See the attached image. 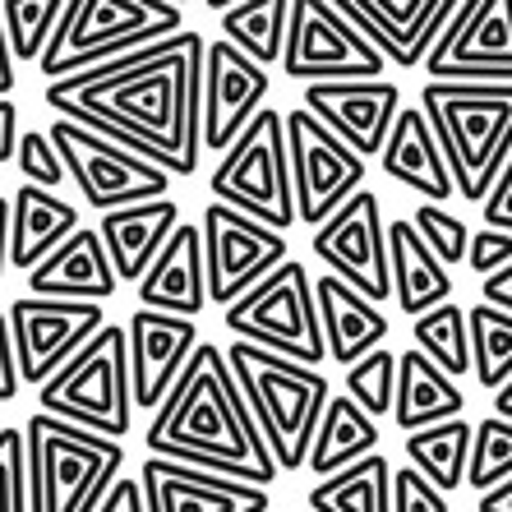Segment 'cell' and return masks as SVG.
Instances as JSON below:
<instances>
[{"mask_svg":"<svg viewBox=\"0 0 512 512\" xmlns=\"http://www.w3.org/2000/svg\"><path fill=\"white\" fill-rule=\"evenodd\" d=\"M208 250H203V227L185 222L153 263V273L139 282V310L180 314V319H199L208 305Z\"/></svg>","mask_w":512,"mask_h":512,"instance_id":"cell-24","label":"cell"},{"mask_svg":"<svg viewBox=\"0 0 512 512\" xmlns=\"http://www.w3.org/2000/svg\"><path fill=\"white\" fill-rule=\"evenodd\" d=\"M14 167H19L24 185H37V190H56L60 194V185L70 180V171H65V157H60L51 130H28L24 143H19Z\"/></svg>","mask_w":512,"mask_h":512,"instance_id":"cell-41","label":"cell"},{"mask_svg":"<svg viewBox=\"0 0 512 512\" xmlns=\"http://www.w3.org/2000/svg\"><path fill=\"white\" fill-rule=\"evenodd\" d=\"M0 88H5V97L14 93V51L0 47Z\"/></svg>","mask_w":512,"mask_h":512,"instance_id":"cell-49","label":"cell"},{"mask_svg":"<svg viewBox=\"0 0 512 512\" xmlns=\"http://www.w3.org/2000/svg\"><path fill=\"white\" fill-rule=\"evenodd\" d=\"M508 480H512V425L499 416H485L476 425V453H471V476H466V485L485 499V494H494V489L508 485Z\"/></svg>","mask_w":512,"mask_h":512,"instance_id":"cell-38","label":"cell"},{"mask_svg":"<svg viewBox=\"0 0 512 512\" xmlns=\"http://www.w3.org/2000/svg\"><path fill=\"white\" fill-rule=\"evenodd\" d=\"M148 512H273V494L231 476H213L203 466L148 457L139 466Z\"/></svg>","mask_w":512,"mask_h":512,"instance_id":"cell-21","label":"cell"},{"mask_svg":"<svg viewBox=\"0 0 512 512\" xmlns=\"http://www.w3.org/2000/svg\"><path fill=\"white\" fill-rule=\"evenodd\" d=\"M425 74L429 84H512V0H462Z\"/></svg>","mask_w":512,"mask_h":512,"instance_id":"cell-16","label":"cell"},{"mask_svg":"<svg viewBox=\"0 0 512 512\" xmlns=\"http://www.w3.org/2000/svg\"><path fill=\"white\" fill-rule=\"evenodd\" d=\"M305 111L328 125L346 148H356L365 162L383 157L388 139L402 116V88L388 79H351V84H310L305 88Z\"/></svg>","mask_w":512,"mask_h":512,"instance_id":"cell-19","label":"cell"},{"mask_svg":"<svg viewBox=\"0 0 512 512\" xmlns=\"http://www.w3.org/2000/svg\"><path fill=\"white\" fill-rule=\"evenodd\" d=\"M199 227L203 250H208V296L222 310H231L259 282H268L282 263H291V240L282 231L263 227L227 203H208Z\"/></svg>","mask_w":512,"mask_h":512,"instance_id":"cell-13","label":"cell"},{"mask_svg":"<svg viewBox=\"0 0 512 512\" xmlns=\"http://www.w3.org/2000/svg\"><path fill=\"white\" fill-rule=\"evenodd\" d=\"M273 512H282V508H273Z\"/></svg>","mask_w":512,"mask_h":512,"instance_id":"cell-51","label":"cell"},{"mask_svg":"<svg viewBox=\"0 0 512 512\" xmlns=\"http://www.w3.org/2000/svg\"><path fill=\"white\" fill-rule=\"evenodd\" d=\"M130 379H134V406L139 411H162L176 383L185 379L194 351H199V323L180 319V314H157V310H134L130 323Z\"/></svg>","mask_w":512,"mask_h":512,"instance_id":"cell-20","label":"cell"},{"mask_svg":"<svg viewBox=\"0 0 512 512\" xmlns=\"http://www.w3.org/2000/svg\"><path fill=\"white\" fill-rule=\"evenodd\" d=\"M203 60V37L185 28L157 47L47 84L42 102L171 176H194L203 157Z\"/></svg>","mask_w":512,"mask_h":512,"instance_id":"cell-1","label":"cell"},{"mask_svg":"<svg viewBox=\"0 0 512 512\" xmlns=\"http://www.w3.org/2000/svg\"><path fill=\"white\" fill-rule=\"evenodd\" d=\"M291 5L296 0H254V5H227L222 10V37L263 70L286 60V37H291Z\"/></svg>","mask_w":512,"mask_h":512,"instance_id":"cell-32","label":"cell"},{"mask_svg":"<svg viewBox=\"0 0 512 512\" xmlns=\"http://www.w3.org/2000/svg\"><path fill=\"white\" fill-rule=\"evenodd\" d=\"M471 351H476V383L499 393L503 383H512V314L494 310V305H471Z\"/></svg>","mask_w":512,"mask_h":512,"instance_id":"cell-36","label":"cell"},{"mask_svg":"<svg viewBox=\"0 0 512 512\" xmlns=\"http://www.w3.org/2000/svg\"><path fill=\"white\" fill-rule=\"evenodd\" d=\"M51 139H56L60 157H65V171L79 185L84 203H93L102 217L120 213V208H139V203L171 199V171L153 167L148 157L130 153L120 143L102 139L88 125H74V120L56 116Z\"/></svg>","mask_w":512,"mask_h":512,"instance_id":"cell-11","label":"cell"},{"mask_svg":"<svg viewBox=\"0 0 512 512\" xmlns=\"http://www.w3.org/2000/svg\"><path fill=\"white\" fill-rule=\"evenodd\" d=\"M143 443L153 457L203 466L213 476H231L259 489H268L277 476V457L263 439L245 393H240L227 346L213 342H203L194 351L190 370L176 383V393L162 402Z\"/></svg>","mask_w":512,"mask_h":512,"instance_id":"cell-2","label":"cell"},{"mask_svg":"<svg viewBox=\"0 0 512 512\" xmlns=\"http://www.w3.org/2000/svg\"><path fill=\"white\" fill-rule=\"evenodd\" d=\"M28 429V471H33V512H102L107 494L120 485L125 448L93 429L37 411Z\"/></svg>","mask_w":512,"mask_h":512,"instance_id":"cell-5","label":"cell"},{"mask_svg":"<svg viewBox=\"0 0 512 512\" xmlns=\"http://www.w3.org/2000/svg\"><path fill=\"white\" fill-rule=\"evenodd\" d=\"M180 19H185V10L167 5V0H74L70 19L60 24L56 42L37 70L47 84H60V79H74L102 60L130 56V51L157 47V42L185 33Z\"/></svg>","mask_w":512,"mask_h":512,"instance_id":"cell-6","label":"cell"},{"mask_svg":"<svg viewBox=\"0 0 512 512\" xmlns=\"http://www.w3.org/2000/svg\"><path fill=\"white\" fill-rule=\"evenodd\" d=\"M286 143H291V180H296L300 227L319 231L346 203L365 190V157L346 148L314 111H286Z\"/></svg>","mask_w":512,"mask_h":512,"instance_id":"cell-12","label":"cell"},{"mask_svg":"<svg viewBox=\"0 0 512 512\" xmlns=\"http://www.w3.org/2000/svg\"><path fill=\"white\" fill-rule=\"evenodd\" d=\"M485 227L489 231H508L512 236V162L503 167V176H499V185L489 190V199H485Z\"/></svg>","mask_w":512,"mask_h":512,"instance_id":"cell-44","label":"cell"},{"mask_svg":"<svg viewBox=\"0 0 512 512\" xmlns=\"http://www.w3.org/2000/svg\"><path fill=\"white\" fill-rule=\"evenodd\" d=\"M0 480H5V512H33V471H28V429H0Z\"/></svg>","mask_w":512,"mask_h":512,"instance_id":"cell-40","label":"cell"},{"mask_svg":"<svg viewBox=\"0 0 512 512\" xmlns=\"http://www.w3.org/2000/svg\"><path fill=\"white\" fill-rule=\"evenodd\" d=\"M180 227H185V222H180L176 199L139 203V208H120V213L97 217V231L107 240L116 277L120 282H134V286L153 273V263L162 259V250L171 245V236H176Z\"/></svg>","mask_w":512,"mask_h":512,"instance_id":"cell-26","label":"cell"},{"mask_svg":"<svg viewBox=\"0 0 512 512\" xmlns=\"http://www.w3.org/2000/svg\"><path fill=\"white\" fill-rule=\"evenodd\" d=\"M480 296H485V305L512 314V263L503 268V273H494V277H485V282H480Z\"/></svg>","mask_w":512,"mask_h":512,"instance_id":"cell-47","label":"cell"},{"mask_svg":"<svg viewBox=\"0 0 512 512\" xmlns=\"http://www.w3.org/2000/svg\"><path fill=\"white\" fill-rule=\"evenodd\" d=\"M5 328H10L14 342H19L24 383L42 393V388L107 328V310H102V305H79V300L19 296L5 305Z\"/></svg>","mask_w":512,"mask_h":512,"instance_id":"cell-14","label":"cell"},{"mask_svg":"<svg viewBox=\"0 0 512 512\" xmlns=\"http://www.w3.org/2000/svg\"><path fill=\"white\" fill-rule=\"evenodd\" d=\"M213 203H227L236 213L254 217L273 231H291L300 222L296 213V180H291V143H286V116L268 107L250 130L240 134L208 176Z\"/></svg>","mask_w":512,"mask_h":512,"instance_id":"cell-8","label":"cell"},{"mask_svg":"<svg viewBox=\"0 0 512 512\" xmlns=\"http://www.w3.org/2000/svg\"><path fill=\"white\" fill-rule=\"evenodd\" d=\"M420 111L439 134L457 194L485 208L512 162V84H425Z\"/></svg>","mask_w":512,"mask_h":512,"instance_id":"cell-4","label":"cell"},{"mask_svg":"<svg viewBox=\"0 0 512 512\" xmlns=\"http://www.w3.org/2000/svg\"><path fill=\"white\" fill-rule=\"evenodd\" d=\"M374 453H379V420H370L351 397L337 393L333 402H328L319 439H314L310 471L319 480H328V476L351 471L356 462H365V457H374Z\"/></svg>","mask_w":512,"mask_h":512,"instance_id":"cell-30","label":"cell"},{"mask_svg":"<svg viewBox=\"0 0 512 512\" xmlns=\"http://www.w3.org/2000/svg\"><path fill=\"white\" fill-rule=\"evenodd\" d=\"M319 291V314H323V337H328V360H337L342 370L360 365L365 356L388 346V314L374 305L370 296H360L342 277H314Z\"/></svg>","mask_w":512,"mask_h":512,"instance_id":"cell-25","label":"cell"},{"mask_svg":"<svg viewBox=\"0 0 512 512\" xmlns=\"http://www.w3.org/2000/svg\"><path fill=\"white\" fill-rule=\"evenodd\" d=\"M102 512H148V499H143V480L139 476H120V485L107 494Z\"/></svg>","mask_w":512,"mask_h":512,"instance_id":"cell-46","label":"cell"},{"mask_svg":"<svg viewBox=\"0 0 512 512\" xmlns=\"http://www.w3.org/2000/svg\"><path fill=\"white\" fill-rule=\"evenodd\" d=\"M10 240H5V268L14 273H37L60 245H70L84 222L79 208L65 203L56 190H37V185H19V194H10Z\"/></svg>","mask_w":512,"mask_h":512,"instance_id":"cell-22","label":"cell"},{"mask_svg":"<svg viewBox=\"0 0 512 512\" xmlns=\"http://www.w3.org/2000/svg\"><path fill=\"white\" fill-rule=\"evenodd\" d=\"M466 420V393L453 374H443L425 351H402V383H397V411L393 425L406 434Z\"/></svg>","mask_w":512,"mask_h":512,"instance_id":"cell-29","label":"cell"},{"mask_svg":"<svg viewBox=\"0 0 512 512\" xmlns=\"http://www.w3.org/2000/svg\"><path fill=\"white\" fill-rule=\"evenodd\" d=\"M411 337H416V351H425L443 374H453L457 383L466 374H476V351H471V314L448 300L439 310H429L425 319L411 323Z\"/></svg>","mask_w":512,"mask_h":512,"instance_id":"cell-34","label":"cell"},{"mask_svg":"<svg viewBox=\"0 0 512 512\" xmlns=\"http://www.w3.org/2000/svg\"><path fill=\"white\" fill-rule=\"evenodd\" d=\"M379 167L406 185V190H416L425 203H448L457 194V180H453V167H448V157H443V143L429 125V116L420 107H406L397 116V130L383 148Z\"/></svg>","mask_w":512,"mask_h":512,"instance_id":"cell-27","label":"cell"},{"mask_svg":"<svg viewBox=\"0 0 512 512\" xmlns=\"http://www.w3.org/2000/svg\"><path fill=\"white\" fill-rule=\"evenodd\" d=\"M471 453H476V425L471 420H448V425L406 434V457L429 485L443 494H457L471 476Z\"/></svg>","mask_w":512,"mask_h":512,"instance_id":"cell-31","label":"cell"},{"mask_svg":"<svg viewBox=\"0 0 512 512\" xmlns=\"http://www.w3.org/2000/svg\"><path fill=\"white\" fill-rule=\"evenodd\" d=\"M120 291L116 263L102 231L84 227L70 245H60L37 273H28V296L42 300H79V305H107Z\"/></svg>","mask_w":512,"mask_h":512,"instance_id":"cell-23","label":"cell"},{"mask_svg":"<svg viewBox=\"0 0 512 512\" xmlns=\"http://www.w3.org/2000/svg\"><path fill=\"white\" fill-rule=\"evenodd\" d=\"M480 512H512V480L508 485H499L494 494H485V499H476Z\"/></svg>","mask_w":512,"mask_h":512,"instance_id":"cell-48","label":"cell"},{"mask_svg":"<svg viewBox=\"0 0 512 512\" xmlns=\"http://www.w3.org/2000/svg\"><path fill=\"white\" fill-rule=\"evenodd\" d=\"M273 79L259 60L236 51L227 37L208 42V60H203V148L227 157L240 143V134L263 116V97H268Z\"/></svg>","mask_w":512,"mask_h":512,"instance_id":"cell-17","label":"cell"},{"mask_svg":"<svg viewBox=\"0 0 512 512\" xmlns=\"http://www.w3.org/2000/svg\"><path fill=\"white\" fill-rule=\"evenodd\" d=\"M42 411L65 425L93 429L102 439H125L134 416L130 379V333L125 323H107L79 356L37 393Z\"/></svg>","mask_w":512,"mask_h":512,"instance_id":"cell-7","label":"cell"},{"mask_svg":"<svg viewBox=\"0 0 512 512\" xmlns=\"http://www.w3.org/2000/svg\"><path fill=\"white\" fill-rule=\"evenodd\" d=\"M74 0H5L0 5V24H5V47L14 51V60H37L51 51L60 24L70 19Z\"/></svg>","mask_w":512,"mask_h":512,"instance_id":"cell-35","label":"cell"},{"mask_svg":"<svg viewBox=\"0 0 512 512\" xmlns=\"http://www.w3.org/2000/svg\"><path fill=\"white\" fill-rule=\"evenodd\" d=\"M512 263V236L508 231H476V236H471V259H466V268H471V273H480V282H485V277H494V273H503V268H508Z\"/></svg>","mask_w":512,"mask_h":512,"instance_id":"cell-43","label":"cell"},{"mask_svg":"<svg viewBox=\"0 0 512 512\" xmlns=\"http://www.w3.org/2000/svg\"><path fill=\"white\" fill-rule=\"evenodd\" d=\"M388 60L370 47V37L351 24L342 0H296L291 5V37H286L282 74L296 84H351V79H383Z\"/></svg>","mask_w":512,"mask_h":512,"instance_id":"cell-10","label":"cell"},{"mask_svg":"<svg viewBox=\"0 0 512 512\" xmlns=\"http://www.w3.org/2000/svg\"><path fill=\"white\" fill-rule=\"evenodd\" d=\"M222 323H227L231 342L263 346V351L300 360L310 370H319V360H328L319 291H314V277L300 259L282 263L268 282H259L245 300L222 310Z\"/></svg>","mask_w":512,"mask_h":512,"instance_id":"cell-9","label":"cell"},{"mask_svg":"<svg viewBox=\"0 0 512 512\" xmlns=\"http://www.w3.org/2000/svg\"><path fill=\"white\" fill-rule=\"evenodd\" d=\"M393 512H448V494L429 485L416 466H397L393 471Z\"/></svg>","mask_w":512,"mask_h":512,"instance_id":"cell-42","label":"cell"},{"mask_svg":"<svg viewBox=\"0 0 512 512\" xmlns=\"http://www.w3.org/2000/svg\"><path fill=\"white\" fill-rule=\"evenodd\" d=\"M397 383H402V351H374L360 365L346 370V397L365 411L370 420H388L397 411Z\"/></svg>","mask_w":512,"mask_h":512,"instance_id":"cell-37","label":"cell"},{"mask_svg":"<svg viewBox=\"0 0 512 512\" xmlns=\"http://www.w3.org/2000/svg\"><path fill=\"white\" fill-rule=\"evenodd\" d=\"M227 360L240 379V393L250 402L254 420H259L263 439L277 457V471H300L310 466L314 439H319V425L328 416V402H333V383L323 379L319 370L300 365V360L273 356L263 346L250 342H231Z\"/></svg>","mask_w":512,"mask_h":512,"instance_id":"cell-3","label":"cell"},{"mask_svg":"<svg viewBox=\"0 0 512 512\" xmlns=\"http://www.w3.org/2000/svg\"><path fill=\"white\" fill-rule=\"evenodd\" d=\"M342 10L383 60L416 70V65H429L443 33L453 28L462 0H342Z\"/></svg>","mask_w":512,"mask_h":512,"instance_id":"cell-18","label":"cell"},{"mask_svg":"<svg viewBox=\"0 0 512 512\" xmlns=\"http://www.w3.org/2000/svg\"><path fill=\"white\" fill-rule=\"evenodd\" d=\"M310 512H393V471L388 457H365L342 476L310 489Z\"/></svg>","mask_w":512,"mask_h":512,"instance_id":"cell-33","label":"cell"},{"mask_svg":"<svg viewBox=\"0 0 512 512\" xmlns=\"http://www.w3.org/2000/svg\"><path fill=\"white\" fill-rule=\"evenodd\" d=\"M388 259H393V300L402 314H411V323L453 300V277H448L453 268L429 250L411 217L388 222Z\"/></svg>","mask_w":512,"mask_h":512,"instance_id":"cell-28","label":"cell"},{"mask_svg":"<svg viewBox=\"0 0 512 512\" xmlns=\"http://www.w3.org/2000/svg\"><path fill=\"white\" fill-rule=\"evenodd\" d=\"M411 222H416V231L425 236V245L439 254L448 268H462V263L471 259V236H476V231H466V222L457 213H448V208H439V203H416Z\"/></svg>","mask_w":512,"mask_h":512,"instance_id":"cell-39","label":"cell"},{"mask_svg":"<svg viewBox=\"0 0 512 512\" xmlns=\"http://www.w3.org/2000/svg\"><path fill=\"white\" fill-rule=\"evenodd\" d=\"M19 143H24V134H19V107H14V97H5L0 102V162L5 167H14Z\"/></svg>","mask_w":512,"mask_h":512,"instance_id":"cell-45","label":"cell"},{"mask_svg":"<svg viewBox=\"0 0 512 512\" xmlns=\"http://www.w3.org/2000/svg\"><path fill=\"white\" fill-rule=\"evenodd\" d=\"M314 254L328 263V273L351 282L374 305L393 300V259H388V222L374 190H360L337 217L314 231Z\"/></svg>","mask_w":512,"mask_h":512,"instance_id":"cell-15","label":"cell"},{"mask_svg":"<svg viewBox=\"0 0 512 512\" xmlns=\"http://www.w3.org/2000/svg\"><path fill=\"white\" fill-rule=\"evenodd\" d=\"M489 416H499L512 425V383H503L499 393H494V411H489Z\"/></svg>","mask_w":512,"mask_h":512,"instance_id":"cell-50","label":"cell"}]
</instances>
